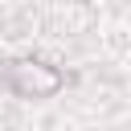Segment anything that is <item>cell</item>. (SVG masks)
Masks as SVG:
<instances>
[{"label": "cell", "mask_w": 131, "mask_h": 131, "mask_svg": "<svg viewBox=\"0 0 131 131\" xmlns=\"http://www.w3.org/2000/svg\"><path fill=\"white\" fill-rule=\"evenodd\" d=\"M61 70L45 66V61H33V57H20V61H8L4 66V86L20 98H49L61 90Z\"/></svg>", "instance_id": "cell-1"}]
</instances>
